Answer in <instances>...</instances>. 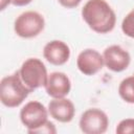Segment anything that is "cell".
I'll return each instance as SVG.
<instances>
[{
	"label": "cell",
	"mask_w": 134,
	"mask_h": 134,
	"mask_svg": "<svg viewBox=\"0 0 134 134\" xmlns=\"http://www.w3.org/2000/svg\"><path fill=\"white\" fill-rule=\"evenodd\" d=\"M82 17L87 25L97 34L111 31L116 22L114 10L105 0H88L82 8Z\"/></svg>",
	"instance_id": "obj_1"
},
{
	"label": "cell",
	"mask_w": 134,
	"mask_h": 134,
	"mask_svg": "<svg viewBox=\"0 0 134 134\" xmlns=\"http://www.w3.org/2000/svg\"><path fill=\"white\" fill-rule=\"evenodd\" d=\"M30 92L32 91L22 81L19 70L1 80L0 99L5 107L15 108L20 106Z\"/></svg>",
	"instance_id": "obj_2"
},
{
	"label": "cell",
	"mask_w": 134,
	"mask_h": 134,
	"mask_svg": "<svg viewBox=\"0 0 134 134\" xmlns=\"http://www.w3.org/2000/svg\"><path fill=\"white\" fill-rule=\"evenodd\" d=\"M19 71L22 81L31 91L45 86L47 83V69L44 63L37 58L27 59Z\"/></svg>",
	"instance_id": "obj_3"
},
{
	"label": "cell",
	"mask_w": 134,
	"mask_h": 134,
	"mask_svg": "<svg viewBox=\"0 0 134 134\" xmlns=\"http://www.w3.org/2000/svg\"><path fill=\"white\" fill-rule=\"evenodd\" d=\"M44 26L45 21L43 16L37 12L28 10L17 17L14 28L19 37L29 39L37 37L44 29Z\"/></svg>",
	"instance_id": "obj_4"
},
{
	"label": "cell",
	"mask_w": 134,
	"mask_h": 134,
	"mask_svg": "<svg viewBox=\"0 0 134 134\" xmlns=\"http://www.w3.org/2000/svg\"><path fill=\"white\" fill-rule=\"evenodd\" d=\"M108 126L107 114L97 108L86 110L80 119V128L85 134H103L107 131Z\"/></svg>",
	"instance_id": "obj_5"
},
{
	"label": "cell",
	"mask_w": 134,
	"mask_h": 134,
	"mask_svg": "<svg viewBox=\"0 0 134 134\" xmlns=\"http://www.w3.org/2000/svg\"><path fill=\"white\" fill-rule=\"evenodd\" d=\"M48 111L40 102H28L20 111V119L27 131L35 130L43 126L48 119Z\"/></svg>",
	"instance_id": "obj_6"
},
{
	"label": "cell",
	"mask_w": 134,
	"mask_h": 134,
	"mask_svg": "<svg viewBox=\"0 0 134 134\" xmlns=\"http://www.w3.org/2000/svg\"><path fill=\"white\" fill-rule=\"evenodd\" d=\"M104 63L106 67L114 72H121L128 68L131 57L127 50L119 45H111L104 50Z\"/></svg>",
	"instance_id": "obj_7"
},
{
	"label": "cell",
	"mask_w": 134,
	"mask_h": 134,
	"mask_svg": "<svg viewBox=\"0 0 134 134\" xmlns=\"http://www.w3.org/2000/svg\"><path fill=\"white\" fill-rule=\"evenodd\" d=\"M104 65L105 63L103 55L95 49L87 48L77 55L76 66L85 75H93L97 73Z\"/></svg>",
	"instance_id": "obj_8"
},
{
	"label": "cell",
	"mask_w": 134,
	"mask_h": 134,
	"mask_svg": "<svg viewBox=\"0 0 134 134\" xmlns=\"http://www.w3.org/2000/svg\"><path fill=\"white\" fill-rule=\"evenodd\" d=\"M47 94L52 98L65 97L71 89V82L69 77L63 72H52L48 75L47 83L44 86Z\"/></svg>",
	"instance_id": "obj_9"
},
{
	"label": "cell",
	"mask_w": 134,
	"mask_h": 134,
	"mask_svg": "<svg viewBox=\"0 0 134 134\" xmlns=\"http://www.w3.org/2000/svg\"><path fill=\"white\" fill-rule=\"evenodd\" d=\"M44 58L52 65L60 66L65 64L70 57L69 46L60 40H53L48 42L43 49Z\"/></svg>",
	"instance_id": "obj_10"
},
{
	"label": "cell",
	"mask_w": 134,
	"mask_h": 134,
	"mask_svg": "<svg viewBox=\"0 0 134 134\" xmlns=\"http://www.w3.org/2000/svg\"><path fill=\"white\" fill-rule=\"evenodd\" d=\"M48 112L51 117L60 122H69L73 119L75 109L73 103L65 97L53 98L48 104Z\"/></svg>",
	"instance_id": "obj_11"
},
{
	"label": "cell",
	"mask_w": 134,
	"mask_h": 134,
	"mask_svg": "<svg viewBox=\"0 0 134 134\" xmlns=\"http://www.w3.org/2000/svg\"><path fill=\"white\" fill-rule=\"evenodd\" d=\"M120 97L129 104H134V75L124 79L118 87Z\"/></svg>",
	"instance_id": "obj_12"
},
{
	"label": "cell",
	"mask_w": 134,
	"mask_h": 134,
	"mask_svg": "<svg viewBox=\"0 0 134 134\" xmlns=\"http://www.w3.org/2000/svg\"><path fill=\"white\" fill-rule=\"evenodd\" d=\"M121 29L126 36L134 39V8L124 18Z\"/></svg>",
	"instance_id": "obj_13"
},
{
	"label": "cell",
	"mask_w": 134,
	"mask_h": 134,
	"mask_svg": "<svg viewBox=\"0 0 134 134\" xmlns=\"http://www.w3.org/2000/svg\"><path fill=\"white\" fill-rule=\"evenodd\" d=\"M117 134L134 133V118H126L119 121L116 128Z\"/></svg>",
	"instance_id": "obj_14"
},
{
	"label": "cell",
	"mask_w": 134,
	"mask_h": 134,
	"mask_svg": "<svg viewBox=\"0 0 134 134\" xmlns=\"http://www.w3.org/2000/svg\"><path fill=\"white\" fill-rule=\"evenodd\" d=\"M27 132L30 133V134H37V133H39V134H44V133H46V134H54V133H57V129H55L54 125L51 121L47 120L40 128H37L35 130H30V131H27Z\"/></svg>",
	"instance_id": "obj_15"
},
{
	"label": "cell",
	"mask_w": 134,
	"mask_h": 134,
	"mask_svg": "<svg viewBox=\"0 0 134 134\" xmlns=\"http://www.w3.org/2000/svg\"><path fill=\"white\" fill-rule=\"evenodd\" d=\"M59 3L64 6V7H67V8H73V7H76L81 2L82 0H58Z\"/></svg>",
	"instance_id": "obj_16"
},
{
	"label": "cell",
	"mask_w": 134,
	"mask_h": 134,
	"mask_svg": "<svg viewBox=\"0 0 134 134\" xmlns=\"http://www.w3.org/2000/svg\"><path fill=\"white\" fill-rule=\"evenodd\" d=\"M32 0H12V4L16 5V6H25L27 4H29Z\"/></svg>",
	"instance_id": "obj_17"
},
{
	"label": "cell",
	"mask_w": 134,
	"mask_h": 134,
	"mask_svg": "<svg viewBox=\"0 0 134 134\" xmlns=\"http://www.w3.org/2000/svg\"><path fill=\"white\" fill-rule=\"evenodd\" d=\"M0 2H1V4H0V9L3 10L9 3H12V0H0Z\"/></svg>",
	"instance_id": "obj_18"
}]
</instances>
